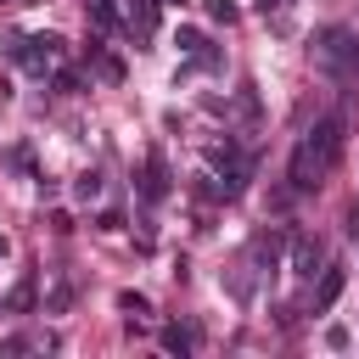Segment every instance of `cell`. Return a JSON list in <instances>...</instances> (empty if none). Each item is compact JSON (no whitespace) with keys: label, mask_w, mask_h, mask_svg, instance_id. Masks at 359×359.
<instances>
[{"label":"cell","mask_w":359,"mask_h":359,"mask_svg":"<svg viewBox=\"0 0 359 359\" xmlns=\"http://www.w3.org/2000/svg\"><path fill=\"white\" fill-rule=\"evenodd\" d=\"M342 286H348V269H342V264H325V269H320V286H314V314H325V309L342 297Z\"/></svg>","instance_id":"obj_6"},{"label":"cell","mask_w":359,"mask_h":359,"mask_svg":"<svg viewBox=\"0 0 359 359\" xmlns=\"http://www.w3.org/2000/svg\"><path fill=\"white\" fill-rule=\"evenodd\" d=\"M118 309H123V314H146V297H140V292H118Z\"/></svg>","instance_id":"obj_14"},{"label":"cell","mask_w":359,"mask_h":359,"mask_svg":"<svg viewBox=\"0 0 359 359\" xmlns=\"http://www.w3.org/2000/svg\"><path fill=\"white\" fill-rule=\"evenodd\" d=\"M95 224H101V230H107V236H112V230H123V213H118V208H107V213H101V219H95Z\"/></svg>","instance_id":"obj_15"},{"label":"cell","mask_w":359,"mask_h":359,"mask_svg":"<svg viewBox=\"0 0 359 359\" xmlns=\"http://www.w3.org/2000/svg\"><path fill=\"white\" fill-rule=\"evenodd\" d=\"M6 309H11V314H28V309H34V275H22V280L11 286V297H6Z\"/></svg>","instance_id":"obj_9"},{"label":"cell","mask_w":359,"mask_h":359,"mask_svg":"<svg viewBox=\"0 0 359 359\" xmlns=\"http://www.w3.org/2000/svg\"><path fill=\"white\" fill-rule=\"evenodd\" d=\"M353 73H359V62H353Z\"/></svg>","instance_id":"obj_19"},{"label":"cell","mask_w":359,"mask_h":359,"mask_svg":"<svg viewBox=\"0 0 359 359\" xmlns=\"http://www.w3.org/2000/svg\"><path fill=\"white\" fill-rule=\"evenodd\" d=\"M101 185H107V180H101V168H90V174H79L73 196H79V202H95V196H101Z\"/></svg>","instance_id":"obj_11"},{"label":"cell","mask_w":359,"mask_h":359,"mask_svg":"<svg viewBox=\"0 0 359 359\" xmlns=\"http://www.w3.org/2000/svg\"><path fill=\"white\" fill-rule=\"evenodd\" d=\"M90 17H95V28H101V34H112V28H118V6H112V0H90Z\"/></svg>","instance_id":"obj_12"},{"label":"cell","mask_w":359,"mask_h":359,"mask_svg":"<svg viewBox=\"0 0 359 359\" xmlns=\"http://www.w3.org/2000/svg\"><path fill=\"white\" fill-rule=\"evenodd\" d=\"M353 62H359V34L353 28H325L320 34V67L337 73V79H348Z\"/></svg>","instance_id":"obj_2"},{"label":"cell","mask_w":359,"mask_h":359,"mask_svg":"<svg viewBox=\"0 0 359 359\" xmlns=\"http://www.w3.org/2000/svg\"><path fill=\"white\" fill-rule=\"evenodd\" d=\"M342 146H348V118H342V112L320 118V123H314V129L297 140V151H292V163H286V191H292V196L314 191V185H320L331 168H337Z\"/></svg>","instance_id":"obj_1"},{"label":"cell","mask_w":359,"mask_h":359,"mask_svg":"<svg viewBox=\"0 0 359 359\" xmlns=\"http://www.w3.org/2000/svg\"><path fill=\"white\" fill-rule=\"evenodd\" d=\"M56 56H62V39H56V34H28V39L11 45V62H22L28 73H45Z\"/></svg>","instance_id":"obj_3"},{"label":"cell","mask_w":359,"mask_h":359,"mask_svg":"<svg viewBox=\"0 0 359 359\" xmlns=\"http://www.w3.org/2000/svg\"><path fill=\"white\" fill-rule=\"evenodd\" d=\"M325 264V247H320V236H297V247H292V275H303V280H314V269Z\"/></svg>","instance_id":"obj_5"},{"label":"cell","mask_w":359,"mask_h":359,"mask_svg":"<svg viewBox=\"0 0 359 359\" xmlns=\"http://www.w3.org/2000/svg\"><path fill=\"white\" fill-rule=\"evenodd\" d=\"M258 11H264V17H269V11H280V0H258Z\"/></svg>","instance_id":"obj_16"},{"label":"cell","mask_w":359,"mask_h":359,"mask_svg":"<svg viewBox=\"0 0 359 359\" xmlns=\"http://www.w3.org/2000/svg\"><path fill=\"white\" fill-rule=\"evenodd\" d=\"M275 258H280V230H269V236L252 241V264L258 269H275Z\"/></svg>","instance_id":"obj_7"},{"label":"cell","mask_w":359,"mask_h":359,"mask_svg":"<svg viewBox=\"0 0 359 359\" xmlns=\"http://www.w3.org/2000/svg\"><path fill=\"white\" fill-rule=\"evenodd\" d=\"M140 196H146V202H163V196H168V163H163V151H146V174H140Z\"/></svg>","instance_id":"obj_4"},{"label":"cell","mask_w":359,"mask_h":359,"mask_svg":"<svg viewBox=\"0 0 359 359\" xmlns=\"http://www.w3.org/2000/svg\"><path fill=\"white\" fill-rule=\"evenodd\" d=\"M213 22H236V0H202Z\"/></svg>","instance_id":"obj_13"},{"label":"cell","mask_w":359,"mask_h":359,"mask_svg":"<svg viewBox=\"0 0 359 359\" xmlns=\"http://www.w3.org/2000/svg\"><path fill=\"white\" fill-rule=\"evenodd\" d=\"M348 236H359V208H353V219H348Z\"/></svg>","instance_id":"obj_17"},{"label":"cell","mask_w":359,"mask_h":359,"mask_svg":"<svg viewBox=\"0 0 359 359\" xmlns=\"http://www.w3.org/2000/svg\"><path fill=\"white\" fill-rule=\"evenodd\" d=\"M157 6H163V0H129V22H135L140 34H151V28H157Z\"/></svg>","instance_id":"obj_8"},{"label":"cell","mask_w":359,"mask_h":359,"mask_svg":"<svg viewBox=\"0 0 359 359\" xmlns=\"http://www.w3.org/2000/svg\"><path fill=\"white\" fill-rule=\"evenodd\" d=\"M163 348H168V353H191V348H196V337H191L185 325H163Z\"/></svg>","instance_id":"obj_10"},{"label":"cell","mask_w":359,"mask_h":359,"mask_svg":"<svg viewBox=\"0 0 359 359\" xmlns=\"http://www.w3.org/2000/svg\"><path fill=\"white\" fill-rule=\"evenodd\" d=\"M0 252H6V236H0Z\"/></svg>","instance_id":"obj_18"}]
</instances>
